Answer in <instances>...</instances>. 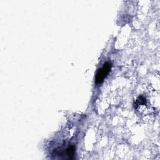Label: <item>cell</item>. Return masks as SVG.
Segmentation results:
<instances>
[{"mask_svg":"<svg viewBox=\"0 0 160 160\" xmlns=\"http://www.w3.org/2000/svg\"><path fill=\"white\" fill-rule=\"evenodd\" d=\"M111 65L110 63L106 62L103 64V66L99 69L96 76V83H101L104 79L106 77L108 74L109 72Z\"/></svg>","mask_w":160,"mask_h":160,"instance_id":"cell-1","label":"cell"}]
</instances>
